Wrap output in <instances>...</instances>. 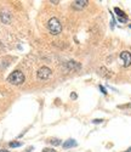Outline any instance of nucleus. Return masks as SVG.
Listing matches in <instances>:
<instances>
[{
	"label": "nucleus",
	"mask_w": 131,
	"mask_h": 152,
	"mask_svg": "<svg viewBox=\"0 0 131 152\" xmlns=\"http://www.w3.org/2000/svg\"><path fill=\"white\" fill-rule=\"evenodd\" d=\"M100 71H101V74H102V75H104V77H107V78L112 77V73H108V72H111V71H108L106 67H101V68H100Z\"/></svg>",
	"instance_id": "9d476101"
},
{
	"label": "nucleus",
	"mask_w": 131,
	"mask_h": 152,
	"mask_svg": "<svg viewBox=\"0 0 131 152\" xmlns=\"http://www.w3.org/2000/svg\"><path fill=\"white\" fill-rule=\"evenodd\" d=\"M0 18H1L3 23L9 24V23H10V21H11V15L9 14L7 11H1V14H0Z\"/></svg>",
	"instance_id": "6e6552de"
},
{
	"label": "nucleus",
	"mask_w": 131,
	"mask_h": 152,
	"mask_svg": "<svg viewBox=\"0 0 131 152\" xmlns=\"http://www.w3.org/2000/svg\"><path fill=\"white\" fill-rule=\"evenodd\" d=\"M36 75H38V78H39V79L45 80V79L50 78V75H51V69H50L49 67H41V68H39Z\"/></svg>",
	"instance_id": "7ed1b4c3"
},
{
	"label": "nucleus",
	"mask_w": 131,
	"mask_h": 152,
	"mask_svg": "<svg viewBox=\"0 0 131 152\" xmlns=\"http://www.w3.org/2000/svg\"><path fill=\"white\" fill-rule=\"evenodd\" d=\"M47 28H49V31H50L51 34H55V35H57V34H60L62 32V26H61L60 21L56 17H52V18L49 20Z\"/></svg>",
	"instance_id": "f03ea898"
},
{
	"label": "nucleus",
	"mask_w": 131,
	"mask_h": 152,
	"mask_svg": "<svg viewBox=\"0 0 131 152\" xmlns=\"http://www.w3.org/2000/svg\"><path fill=\"white\" fill-rule=\"evenodd\" d=\"M47 142H49V144H51V145L58 146V145L61 144V140H60V139H49V140H47Z\"/></svg>",
	"instance_id": "9b49d317"
},
{
	"label": "nucleus",
	"mask_w": 131,
	"mask_h": 152,
	"mask_svg": "<svg viewBox=\"0 0 131 152\" xmlns=\"http://www.w3.org/2000/svg\"><path fill=\"white\" fill-rule=\"evenodd\" d=\"M80 63H78V62H75V61H69L68 63H67V68H68V71H78V69H80Z\"/></svg>",
	"instance_id": "0eeeda50"
},
{
	"label": "nucleus",
	"mask_w": 131,
	"mask_h": 152,
	"mask_svg": "<svg viewBox=\"0 0 131 152\" xmlns=\"http://www.w3.org/2000/svg\"><path fill=\"white\" fill-rule=\"evenodd\" d=\"M100 89H101V91H102L104 95H107V91H106V89H104V88H103L102 85H100Z\"/></svg>",
	"instance_id": "2eb2a0df"
},
{
	"label": "nucleus",
	"mask_w": 131,
	"mask_h": 152,
	"mask_svg": "<svg viewBox=\"0 0 131 152\" xmlns=\"http://www.w3.org/2000/svg\"><path fill=\"white\" fill-rule=\"evenodd\" d=\"M0 152H9L7 150H0Z\"/></svg>",
	"instance_id": "f3484780"
},
{
	"label": "nucleus",
	"mask_w": 131,
	"mask_h": 152,
	"mask_svg": "<svg viewBox=\"0 0 131 152\" xmlns=\"http://www.w3.org/2000/svg\"><path fill=\"white\" fill-rule=\"evenodd\" d=\"M114 12H115L118 16H119V21L120 22H126L127 21V16L124 14V11L120 10L119 7H114Z\"/></svg>",
	"instance_id": "423d86ee"
},
{
	"label": "nucleus",
	"mask_w": 131,
	"mask_h": 152,
	"mask_svg": "<svg viewBox=\"0 0 131 152\" xmlns=\"http://www.w3.org/2000/svg\"><path fill=\"white\" fill-rule=\"evenodd\" d=\"M71 97H72V99H76V94L72 93V94H71Z\"/></svg>",
	"instance_id": "dca6fc26"
},
{
	"label": "nucleus",
	"mask_w": 131,
	"mask_h": 152,
	"mask_svg": "<svg viewBox=\"0 0 131 152\" xmlns=\"http://www.w3.org/2000/svg\"><path fill=\"white\" fill-rule=\"evenodd\" d=\"M102 122H103V119H94V121H92L94 124H100V123H102Z\"/></svg>",
	"instance_id": "ddd939ff"
},
{
	"label": "nucleus",
	"mask_w": 131,
	"mask_h": 152,
	"mask_svg": "<svg viewBox=\"0 0 131 152\" xmlns=\"http://www.w3.org/2000/svg\"><path fill=\"white\" fill-rule=\"evenodd\" d=\"M7 82L12 85H21L24 82V74L21 71H15L7 77Z\"/></svg>",
	"instance_id": "f257e3e1"
},
{
	"label": "nucleus",
	"mask_w": 131,
	"mask_h": 152,
	"mask_svg": "<svg viewBox=\"0 0 131 152\" xmlns=\"http://www.w3.org/2000/svg\"><path fill=\"white\" fill-rule=\"evenodd\" d=\"M120 61H122V65L124 67H129L131 65V54L129 51H123L120 53Z\"/></svg>",
	"instance_id": "20e7f679"
},
{
	"label": "nucleus",
	"mask_w": 131,
	"mask_h": 152,
	"mask_svg": "<svg viewBox=\"0 0 131 152\" xmlns=\"http://www.w3.org/2000/svg\"><path fill=\"white\" fill-rule=\"evenodd\" d=\"M87 5V0H75L72 3V6L76 10H82Z\"/></svg>",
	"instance_id": "39448f33"
},
{
	"label": "nucleus",
	"mask_w": 131,
	"mask_h": 152,
	"mask_svg": "<svg viewBox=\"0 0 131 152\" xmlns=\"http://www.w3.org/2000/svg\"><path fill=\"white\" fill-rule=\"evenodd\" d=\"M9 145H10V147H20V146H22V144L18 142V141H11Z\"/></svg>",
	"instance_id": "f8f14e48"
},
{
	"label": "nucleus",
	"mask_w": 131,
	"mask_h": 152,
	"mask_svg": "<svg viewBox=\"0 0 131 152\" xmlns=\"http://www.w3.org/2000/svg\"><path fill=\"white\" fill-rule=\"evenodd\" d=\"M43 152H56L55 150H52V148H44Z\"/></svg>",
	"instance_id": "4468645a"
},
{
	"label": "nucleus",
	"mask_w": 131,
	"mask_h": 152,
	"mask_svg": "<svg viewBox=\"0 0 131 152\" xmlns=\"http://www.w3.org/2000/svg\"><path fill=\"white\" fill-rule=\"evenodd\" d=\"M74 146H76V142L73 139H68V140L64 141V144H63V148H69V147H74Z\"/></svg>",
	"instance_id": "1a4fd4ad"
}]
</instances>
